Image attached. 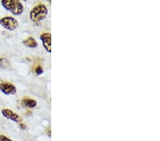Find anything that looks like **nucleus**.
<instances>
[{"label": "nucleus", "mask_w": 160, "mask_h": 141, "mask_svg": "<svg viewBox=\"0 0 160 141\" xmlns=\"http://www.w3.org/2000/svg\"><path fill=\"white\" fill-rule=\"evenodd\" d=\"M9 66V61L5 58H0V67L2 68H6Z\"/></svg>", "instance_id": "obj_9"}, {"label": "nucleus", "mask_w": 160, "mask_h": 141, "mask_svg": "<svg viewBox=\"0 0 160 141\" xmlns=\"http://www.w3.org/2000/svg\"><path fill=\"white\" fill-rule=\"evenodd\" d=\"M0 91L5 95H14L17 93V89L14 85L8 82H3L0 84Z\"/></svg>", "instance_id": "obj_4"}, {"label": "nucleus", "mask_w": 160, "mask_h": 141, "mask_svg": "<svg viewBox=\"0 0 160 141\" xmlns=\"http://www.w3.org/2000/svg\"><path fill=\"white\" fill-rule=\"evenodd\" d=\"M48 15V9L43 4H38L34 6L30 11L31 20L35 23H38L46 19Z\"/></svg>", "instance_id": "obj_1"}, {"label": "nucleus", "mask_w": 160, "mask_h": 141, "mask_svg": "<svg viewBox=\"0 0 160 141\" xmlns=\"http://www.w3.org/2000/svg\"><path fill=\"white\" fill-rule=\"evenodd\" d=\"M0 141H13L11 140L10 138H9L8 137L4 136V135H0Z\"/></svg>", "instance_id": "obj_11"}, {"label": "nucleus", "mask_w": 160, "mask_h": 141, "mask_svg": "<svg viewBox=\"0 0 160 141\" xmlns=\"http://www.w3.org/2000/svg\"><path fill=\"white\" fill-rule=\"evenodd\" d=\"M34 72L35 74H36V75L38 76L44 73V70H43V68L41 66H37L35 68Z\"/></svg>", "instance_id": "obj_10"}, {"label": "nucleus", "mask_w": 160, "mask_h": 141, "mask_svg": "<svg viewBox=\"0 0 160 141\" xmlns=\"http://www.w3.org/2000/svg\"><path fill=\"white\" fill-rule=\"evenodd\" d=\"M23 44L29 48H36L38 46V43L36 42V39L33 37H29L23 42Z\"/></svg>", "instance_id": "obj_8"}, {"label": "nucleus", "mask_w": 160, "mask_h": 141, "mask_svg": "<svg viewBox=\"0 0 160 141\" xmlns=\"http://www.w3.org/2000/svg\"><path fill=\"white\" fill-rule=\"evenodd\" d=\"M2 114L6 118L9 119V120H11L14 121V123H19L21 122V118L19 117V115L18 114H17L16 113H14V111H11L10 109L8 108H4L2 110Z\"/></svg>", "instance_id": "obj_6"}, {"label": "nucleus", "mask_w": 160, "mask_h": 141, "mask_svg": "<svg viewBox=\"0 0 160 141\" xmlns=\"http://www.w3.org/2000/svg\"><path fill=\"white\" fill-rule=\"evenodd\" d=\"M23 105H24L25 107L29 108H33L36 106V101L34 99H29V98H25L21 101Z\"/></svg>", "instance_id": "obj_7"}, {"label": "nucleus", "mask_w": 160, "mask_h": 141, "mask_svg": "<svg viewBox=\"0 0 160 141\" xmlns=\"http://www.w3.org/2000/svg\"><path fill=\"white\" fill-rule=\"evenodd\" d=\"M40 39L46 52L48 53L51 52V34L43 33L40 35Z\"/></svg>", "instance_id": "obj_5"}, {"label": "nucleus", "mask_w": 160, "mask_h": 141, "mask_svg": "<svg viewBox=\"0 0 160 141\" xmlns=\"http://www.w3.org/2000/svg\"><path fill=\"white\" fill-rule=\"evenodd\" d=\"M2 81V78H1V77H0V81Z\"/></svg>", "instance_id": "obj_12"}, {"label": "nucleus", "mask_w": 160, "mask_h": 141, "mask_svg": "<svg viewBox=\"0 0 160 141\" xmlns=\"http://www.w3.org/2000/svg\"><path fill=\"white\" fill-rule=\"evenodd\" d=\"M1 4L5 9L14 15H20L24 11V5L18 0H2Z\"/></svg>", "instance_id": "obj_2"}, {"label": "nucleus", "mask_w": 160, "mask_h": 141, "mask_svg": "<svg viewBox=\"0 0 160 141\" xmlns=\"http://www.w3.org/2000/svg\"><path fill=\"white\" fill-rule=\"evenodd\" d=\"M1 26L8 31H14L19 27V22L16 19L11 17H5L0 19Z\"/></svg>", "instance_id": "obj_3"}]
</instances>
